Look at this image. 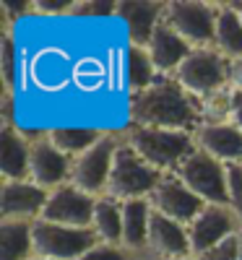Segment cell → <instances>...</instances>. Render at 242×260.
<instances>
[{
    "instance_id": "6da1fadb",
    "label": "cell",
    "mask_w": 242,
    "mask_h": 260,
    "mask_svg": "<svg viewBox=\"0 0 242 260\" xmlns=\"http://www.w3.org/2000/svg\"><path fill=\"white\" fill-rule=\"evenodd\" d=\"M130 125L195 133L203 125V104L174 81V76H159L146 91L130 96Z\"/></svg>"
},
{
    "instance_id": "7a4b0ae2",
    "label": "cell",
    "mask_w": 242,
    "mask_h": 260,
    "mask_svg": "<svg viewBox=\"0 0 242 260\" xmlns=\"http://www.w3.org/2000/svg\"><path fill=\"white\" fill-rule=\"evenodd\" d=\"M123 138L148 167H154L157 172H162V175H174L177 167L195 151L193 136L177 133V130L128 125Z\"/></svg>"
},
{
    "instance_id": "3957f363",
    "label": "cell",
    "mask_w": 242,
    "mask_h": 260,
    "mask_svg": "<svg viewBox=\"0 0 242 260\" xmlns=\"http://www.w3.org/2000/svg\"><path fill=\"white\" fill-rule=\"evenodd\" d=\"M162 177H164L162 172L148 167L123 138L117 154H115V164H112V175H109L107 195L115 198V201H120V203L148 201L151 192L157 190V185L162 182Z\"/></svg>"
},
{
    "instance_id": "277c9868",
    "label": "cell",
    "mask_w": 242,
    "mask_h": 260,
    "mask_svg": "<svg viewBox=\"0 0 242 260\" xmlns=\"http://www.w3.org/2000/svg\"><path fill=\"white\" fill-rule=\"evenodd\" d=\"M174 81L185 91H190L198 102H206L219 91L232 89L229 86V60L214 47L193 50L185 57V62L177 68V73H174Z\"/></svg>"
},
{
    "instance_id": "5b68a950",
    "label": "cell",
    "mask_w": 242,
    "mask_h": 260,
    "mask_svg": "<svg viewBox=\"0 0 242 260\" xmlns=\"http://www.w3.org/2000/svg\"><path fill=\"white\" fill-rule=\"evenodd\" d=\"M120 141H123V133H104L89 151L76 156L73 169H71V185H76L92 198L107 195V185H109V175H112Z\"/></svg>"
},
{
    "instance_id": "8992f818",
    "label": "cell",
    "mask_w": 242,
    "mask_h": 260,
    "mask_svg": "<svg viewBox=\"0 0 242 260\" xmlns=\"http://www.w3.org/2000/svg\"><path fill=\"white\" fill-rule=\"evenodd\" d=\"M216 16L219 3H203V0H172L164 8V21L193 50L214 47Z\"/></svg>"
},
{
    "instance_id": "52a82bcc",
    "label": "cell",
    "mask_w": 242,
    "mask_h": 260,
    "mask_svg": "<svg viewBox=\"0 0 242 260\" xmlns=\"http://www.w3.org/2000/svg\"><path fill=\"white\" fill-rule=\"evenodd\" d=\"M183 185L198 195L203 203L211 206H229V180H227V164L216 161L214 156L203 154L201 148H195L193 154L177 167L174 172Z\"/></svg>"
},
{
    "instance_id": "ba28073f",
    "label": "cell",
    "mask_w": 242,
    "mask_h": 260,
    "mask_svg": "<svg viewBox=\"0 0 242 260\" xmlns=\"http://www.w3.org/2000/svg\"><path fill=\"white\" fill-rule=\"evenodd\" d=\"M32 237H34V255L47 260H78L99 242L92 229L60 226L42 219L32 224Z\"/></svg>"
},
{
    "instance_id": "9c48e42d",
    "label": "cell",
    "mask_w": 242,
    "mask_h": 260,
    "mask_svg": "<svg viewBox=\"0 0 242 260\" xmlns=\"http://www.w3.org/2000/svg\"><path fill=\"white\" fill-rule=\"evenodd\" d=\"M242 232V221L229 206H211L206 203L203 211L188 224V237H190V255L201 257L219 242L229 240V237Z\"/></svg>"
},
{
    "instance_id": "30bf717a",
    "label": "cell",
    "mask_w": 242,
    "mask_h": 260,
    "mask_svg": "<svg viewBox=\"0 0 242 260\" xmlns=\"http://www.w3.org/2000/svg\"><path fill=\"white\" fill-rule=\"evenodd\" d=\"M73 159L50 141L47 133L32 138V159H29V180L47 192L71 182Z\"/></svg>"
},
{
    "instance_id": "8fae6325",
    "label": "cell",
    "mask_w": 242,
    "mask_h": 260,
    "mask_svg": "<svg viewBox=\"0 0 242 260\" xmlns=\"http://www.w3.org/2000/svg\"><path fill=\"white\" fill-rule=\"evenodd\" d=\"M94 208H97V198L86 195L83 190H78L76 185L68 182V185H63V187L50 192L47 206H45L39 219L50 221V224H60V226L92 229Z\"/></svg>"
},
{
    "instance_id": "7c38bea8",
    "label": "cell",
    "mask_w": 242,
    "mask_h": 260,
    "mask_svg": "<svg viewBox=\"0 0 242 260\" xmlns=\"http://www.w3.org/2000/svg\"><path fill=\"white\" fill-rule=\"evenodd\" d=\"M50 192L32 180L0 182V221H37L47 206Z\"/></svg>"
},
{
    "instance_id": "4fadbf2b",
    "label": "cell",
    "mask_w": 242,
    "mask_h": 260,
    "mask_svg": "<svg viewBox=\"0 0 242 260\" xmlns=\"http://www.w3.org/2000/svg\"><path fill=\"white\" fill-rule=\"evenodd\" d=\"M148 203H151V208L157 213L167 216V219L177 221L183 226H188L195 216L203 211V206H206L198 195H193L183 185V180L177 175H164L162 182L157 185V190L151 192Z\"/></svg>"
},
{
    "instance_id": "5bb4252c",
    "label": "cell",
    "mask_w": 242,
    "mask_h": 260,
    "mask_svg": "<svg viewBox=\"0 0 242 260\" xmlns=\"http://www.w3.org/2000/svg\"><path fill=\"white\" fill-rule=\"evenodd\" d=\"M195 148L214 156L222 164H242V130L234 127L229 120L203 122L193 133Z\"/></svg>"
},
{
    "instance_id": "9a60e30c",
    "label": "cell",
    "mask_w": 242,
    "mask_h": 260,
    "mask_svg": "<svg viewBox=\"0 0 242 260\" xmlns=\"http://www.w3.org/2000/svg\"><path fill=\"white\" fill-rule=\"evenodd\" d=\"M146 255L151 260H174V257H193L190 255V237L188 226L167 219V216L151 211L148 224V245Z\"/></svg>"
},
{
    "instance_id": "2e32d148",
    "label": "cell",
    "mask_w": 242,
    "mask_h": 260,
    "mask_svg": "<svg viewBox=\"0 0 242 260\" xmlns=\"http://www.w3.org/2000/svg\"><path fill=\"white\" fill-rule=\"evenodd\" d=\"M164 8L167 3H143V0H125V3L117 6V18L125 24L128 29V39L130 45L136 47H146L151 34L157 31V26L164 18Z\"/></svg>"
},
{
    "instance_id": "e0dca14e",
    "label": "cell",
    "mask_w": 242,
    "mask_h": 260,
    "mask_svg": "<svg viewBox=\"0 0 242 260\" xmlns=\"http://www.w3.org/2000/svg\"><path fill=\"white\" fill-rule=\"evenodd\" d=\"M32 138L13 122H3L0 130V175L6 180H29Z\"/></svg>"
},
{
    "instance_id": "ac0fdd59",
    "label": "cell",
    "mask_w": 242,
    "mask_h": 260,
    "mask_svg": "<svg viewBox=\"0 0 242 260\" xmlns=\"http://www.w3.org/2000/svg\"><path fill=\"white\" fill-rule=\"evenodd\" d=\"M146 52L154 60V65H157L159 76H174L177 68L185 62V57L193 52V47L162 18V24L157 26V31L148 39Z\"/></svg>"
},
{
    "instance_id": "d6986e66",
    "label": "cell",
    "mask_w": 242,
    "mask_h": 260,
    "mask_svg": "<svg viewBox=\"0 0 242 260\" xmlns=\"http://www.w3.org/2000/svg\"><path fill=\"white\" fill-rule=\"evenodd\" d=\"M151 211L154 208L148 201L123 203V247H128L133 255H146Z\"/></svg>"
},
{
    "instance_id": "ffe728a7",
    "label": "cell",
    "mask_w": 242,
    "mask_h": 260,
    "mask_svg": "<svg viewBox=\"0 0 242 260\" xmlns=\"http://www.w3.org/2000/svg\"><path fill=\"white\" fill-rule=\"evenodd\" d=\"M214 50H219L227 60L242 57V16H239V3H219Z\"/></svg>"
},
{
    "instance_id": "44dd1931",
    "label": "cell",
    "mask_w": 242,
    "mask_h": 260,
    "mask_svg": "<svg viewBox=\"0 0 242 260\" xmlns=\"http://www.w3.org/2000/svg\"><path fill=\"white\" fill-rule=\"evenodd\" d=\"M92 232L102 245H123V203L109 195L97 198Z\"/></svg>"
},
{
    "instance_id": "7402d4cb",
    "label": "cell",
    "mask_w": 242,
    "mask_h": 260,
    "mask_svg": "<svg viewBox=\"0 0 242 260\" xmlns=\"http://www.w3.org/2000/svg\"><path fill=\"white\" fill-rule=\"evenodd\" d=\"M34 221H0V260H32L34 257Z\"/></svg>"
},
{
    "instance_id": "603a6c76",
    "label": "cell",
    "mask_w": 242,
    "mask_h": 260,
    "mask_svg": "<svg viewBox=\"0 0 242 260\" xmlns=\"http://www.w3.org/2000/svg\"><path fill=\"white\" fill-rule=\"evenodd\" d=\"M104 133L107 130H99V127H68V125L47 130L50 141L63 151V154H68L71 159L81 156L83 151H89Z\"/></svg>"
},
{
    "instance_id": "cb8c5ba5",
    "label": "cell",
    "mask_w": 242,
    "mask_h": 260,
    "mask_svg": "<svg viewBox=\"0 0 242 260\" xmlns=\"http://www.w3.org/2000/svg\"><path fill=\"white\" fill-rule=\"evenodd\" d=\"M157 78H159V71L154 65V60L148 57L146 47L128 45V89H130V96L146 91Z\"/></svg>"
},
{
    "instance_id": "d4e9b609",
    "label": "cell",
    "mask_w": 242,
    "mask_h": 260,
    "mask_svg": "<svg viewBox=\"0 0 242 260\" xmlns=\"http://www.w3.org/2000/svg\"><path fill=\"white\" fill-rule=\"evenodd\" d=\"M0 76H3V89L6 94L13 91V83L18 78V57H16V42L13 34L6 29L3 42H0Z\"/></svg>"
},
{
    "instance_id": "484cf974",
    "label": "cell",
    "mask_w": 242,
    "mask_h": 260,
    "mask_svg": "<svg viewBox=\"0 0 242 260\" xmlns=\"http://www.w3.org/2000/svg\"><path fill=\"white\" fill-rule=\"evenodd\" d=\"M117 6L120 3H104V0H76L71 16H78V18H109V16H117Z\"/></svg>"
},
{
    "instance_id": "4316f807",
    "label": "cell",
    "mask_w": 242,
    "mask_h": 260,
    "mask_svg": "<svg viewBox=\"0 0 242 260\" xmlns=\"http://www.w3.org/2000/svg\"><path fill=\"white\" fill-rule=\"evenodd\" d=\"M136 257L138 255H133L123 245H102V242H97L89 252H86L83 257H78V260H136Z\"/></svg>"
},
{
    "instance_id": "83f0119b",
    "label": "cell",
    "mask_w": 242,
    "mask_h": 260,
    "mask_svg": "<svg viewBox=\"0 0 242 260\" xmlns=\"http://www.w3.org/2000/svg\"><path fill=\"white\" fill-rule=\"evenodd\" d=\"M227 180H229V208L242 221V164H227Z\"/></svg>"
},
{
    "instance_id": "f1b7e54d",
    "label": "cell",
    "mask_w": 242,
    "mask_h": 260,
    "mask_svg": "<svg viewBox=\"0 0 242 260\" xmlns=\"http://www.w3.org/2000/svg\"><path fill=\"white\" fill-rule=\"evenodd\" d=\"M195 260H239V234L229 237V240L219 242L216 247H211L208 252H203Z\"/></svg>"
},
{
    "instance_id": "f546056e",
    "label": "cell",
    "mask_w": 242,
    "mask_h": 260,
    "mask_svg": "<svg viewBox=\"0 0 242 260\" xmlns=\"http://www.w3.org/2000/svg\"><path fill=\"white\" fill-rule=\"evenodd\" d=\"M76 81H81L86 89H97V86L104 81V71L97 60H81L78 71H76Z\"/></svg>"
},
{
    "instance_id": "4dcf8cb0",
    "label": "cell",
    "mask_w": 242,
    "mask_h": 260,
    "mask_svg": "<svg viewBox=\"0 0 242 260\" xmlns=\"http://www.w3.org/2000/svg\"><path fill=\"white\" fill-rule=\"evenodd\" d=\"M76 0H34V13L42 16H71Z\"/></svg>"
},
{
    "instance_id": "1f68e13d",
    "label": "cell",
    "mask_w": 242,
    "mask_h": 260,
    "mask_svg": "<svg viewBox=\"0 0 242 260\" xmlns=\"http://www.w3.org/2000/svg\"><path fill=\"white\" fill-rule=\"evenodd\" d=\"M234 127L242 130V91L232 94V104H229V117H227Z\"/></svg>"
},
{
    "instance_id": "d6a6232c",
    "label": "cell",
    "mask_w": 242,
    "mask_h": 260,
    "mask_svg": "<svg viewBox=\"0 0 242 260\" xmlns=\"http://www.w3.org/2000/svg\"><path fill=\"white\" fill-rule=\"evenodd\" d=\"M229 86L234 91H242V57L229 60Z\"/></svg>"
},
{
    "instance_id": "836d02e7",
    "label": "cell",
    "mask_w": 242,
    "mask_h": 260,
    "mask_svg": "<svg viewBox=\"0 0 242 260\" xmlns=\"http://www.w3.org/2000/svg\"><path fill=\"white\" fill-rule=\"evenodd\" d=\"M239 260H242V232H239Z\"/></svg>"
},
{
    "instance_id": "e575fe53",
    "label": "cell",
    "mask_w": 242,
    "mask_h": 260,
    "mask_svg": "<svg viewBox=\"0 0 242 260\" xmlns=\"http://www.w3.org/2000/svg\"><path fill=\"white\" fill-rule=\"evenodd\" d=\"M136 260H151V257H148V255H138Z\"/></svg>"
},
{
    "instance_id": "d590c367",
    "label": "cell",
    "mask_w": 242,
    "mask_h": 260,
    "mask_svg": "<svg viewBox=\"0 0 242 260\" xmlns=\"http://www.w3.org/2000/svg\"><path fill=\"white\" fill-rule=\"evenodd\" d=\"M32 260H47V257H39V255H34V257H32Z\"/></svg>"
},
{
    "instance_id": "8d00e7d4",
    "label": "cell",
    "mask_w": 242,
    "mask_h": 260,
    "mask_svg": "<svg viewBox=\"0 0 242 260\" xmlns=\"http://www.w3.org/2000/svg\"><path fill=\"white\" fill-rule=\"evenodd\" d=\"M174 260H195V257H174Z\"/></svg>"
},
{
    "instance_id": "74e56055",
    "label": "cell",
    "mask_w": 242,
    "mask_h": 260,
    "mask_svg": "<svg viewBox=\"0 0 242 260\" xmlns=\"http://www.w3.org/2000/svg\"><path fill=\"white\" fill-rule=\"evenodd\" d=\"M239 16H242V3H239Z\"/></svg>"
}]
</instances>
